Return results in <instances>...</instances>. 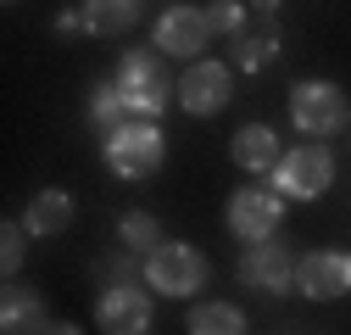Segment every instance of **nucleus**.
I'll use <instances>...</instances> for the list:
<instances>
[{"label": "nucleus", "instance_id": "obj_12", "mask_svg": "<svg viewBox=\"0 0 351 335\" xmlns=\"http://www.w3.org/2000/svg\"><path fill=\"white\" fill-rule=\"evenodd\" d=\"M51 319H45V302H39V290H23V285H6V297H0V330L6 335H39Z\"/></svg>", "mask_w": 351, "mask_h": 335}, {"label": "nucleus", "instance_id": "obj_17", "mask_svg": "<svg viewBox=\"0 0 351 335\" xmlns=\"http://www.w3.org/2000/svg\"><path fill=\"white\" fill-rule=\"evenodd\" d=\"M190 335H245V319L229 302H195L190 308Z\"/></svg>", "mask_w": 351, "mask_h": 335}, {"label": "nucleus", "instance_id": "obj_18", "mask_svg": "<svg viewBox=\"0 0 351 335\" xmlns=\"http://www.w3.org/2000/svg\"><path fill=\"white\" fill-rule=\"evenodd\" d=\"M90 123L101 129V140H106V135H117L123 123H134V112H128V101H123L117 84H101V90L90 95Z\"/></svg>", "mask_w": 351, "mask_h": 335}, {"label": "nucleus", "instance_id": "obj_6", "mask_svg": "<svg viewBox=\"0 0 351 335\" xmlns=\"http://www.w3.org/2000/svg\"><path fill=\"white\" fill-rule=\"evenodd\" d=\"M279 218H285V201H279V190L245 185V190H234V196H229V229H234L245 246H256V240H274V235H279Z\"/></svg>", "mask_w": 351, "mask_h": 335}, {"label": "nucleus", "instance_id": "obj_21", "mask_svg": "<svg viewBox=\"0 0 351 335\" xmlns=\"http://www.w3.org/2000/svg\"><path fill=\"white\" fill-rule=\"evenodd\" d=\"M140 268H145L140 251H123V257H106V263L95 268V279H101V290H117V285H134Z\"/></svg>", "mask_w": 351, "mask_h": 335}, {"label": "nucleus", "instance_id": "obj_16", "mask_svg": "<svg viewBox=\"0 0 351 335\" xmlns=\"http://www.w3.org/2000/svg\"><path fill=\"white\" fill-rule=\"evenodd\" d=\"M145 0H84V34H123L140 23Z\"/></svg>", "mask_w": 351, "mask_h": 335}, {"label": "nucleus", "instance_id": "obj_8", "mask_svg": "<svg viewBox=\"0 0 351 335\" xmlns=\"http://www.w3.org/2000/svg\"><path fill=\"white\" fill-rule=\"evenodd\" d=\"M234 95V67L223 62H195L184 78H179V106L190 117H212V112H223Z\"/></svg>", "mask_w": 351, "mask_h": 335}, {"label": "nucleus", "instance_id": "obj_2", "mask_svg": "<svg viewBox=\"0 0 351 335\" xmlns=\"http://www.w3.org/2000/svg\"><path fill=\"white\" fill-rule=\"evenodd\" d=\"M145 279H151V290H167V297H195V290L206 285L201 246H190V240H162L151 257H145Z\"/></svg>", "mask_w": 351, "mask_h": 335}, {"label": "nucleus", "instance_id": "obj_7", "mask_svg": "<svg viewBox=\"0 0 351 335\" xmlns=\"http://www.w3.org/2000/svg\"><path fill=\"white\" fill-rule=\"evenodd\" d=\"M240 279H245L251 290H268V297H279V290L295 285V251H290L279 235L245 246V257H240Z\"/></svg>", "mask_w": 351, "mask_h": 335}, {"label": "nucleus", "instance_id": "obj_24", "mask_svg": "<svg viewBox=\"0 0 351 335\" xmlns=\"http://www.w3.org/2000/svg\"><path fill=\"white\" fill-rule=\"evenodd\" d=\"M39 335H84V330H78V324H67V319H51Z\"/></svg>", "mask_w": 351, "mask_h": 335}, {"label": "nucleus", "instance_id": "obj_15", "mask_svg": "<svg viewBox=\"0 0 351 335\" xmlns=\"http://www.w3.org/2000/svg\"><path fill=\"white\" fill-rule=\"evenodd\" d=\"M274 62H279V28H274V23L245 28V34L234 39V62H229V67H240V73H262V67H274Z\"/></svg>", "mask_w": 351, "mask_h": 335}, {"label": "nucleus", "instance_id": "obj_4", "mask_svg": "<svg viewBox=\"0 0 351 335\" xmlns=\"http://www.w3.org/2000/svg\"><path fill=\"white\" fill-rule=\"evenodd\" d=\"M106 168L117 179H145L162 168V135L156 123H123L117 135H106Z\"/></svg>", "mask_w": 351, "mask_h": 335}, {"label": "nucleus", "instance_id": "obj_9", "mask_svg": "<svg viewBox=\"0 0 351 335\" xmlns=\"http://www.w3.org/2000/svg\"><path fill=\"white\" fill-rule=\"evenodd\" d=\"M295 285L313 302H340L351 290V251H313V257H301Z\"/></svg>", "mask_w": 351, "mask_h": 335}, {"label": "nucleus", "instance_id": "obj_3", "mask_svg": "<svg viewBox=\"0 0 351 335\" xmlns=\"http://www.w3.org/2000/svg\"><path fill=\"white\" fill-rule=\"evenodd\" d=\"M274 185H279V196H295V201L324 196V190L335 185V157H329V146H295V151H285L279 168H274Z\"/></svg>", "mask_w": 351, "mask_h": 335}, {"label": "nucleus", "instance_id": "obj_20", "mask_svg": "<svg viewBox=\"0 0 351 335\" xmlns=\"http://www.w3.org/2000/svg\"><path fill=\"white\" fill-rule=\"evenodd\" d=\"M206 28L223 34V39H240L245 34V6H240V0H212V6H206Z\"/></svg>", "mask_w": 351, "mask_h": 335}, {"label": "nucleus", "instance_id": "obj_22", "mask_svg": "<svg viewBox=\"0 0 351 335\" xmlns=\"http://www.w3.org/2000/svg\"><path fill=\"white\" fill-rule=\"evenodd\" d=\"M0 268H6V274L23 268V224H6V229H0Z\"/></svg>", "mask_w": 351, "mask_h": 335}, {"label": "nucleus", "instance_id": "obj_11", "mask_svg": "<svg viewBox=\"0 0 351 335\" xmlns=\"http://www.w3.org/2000/svg\"><path fill=\"white\" fill-rule=\"evenodd\" d=\"M206 39H212V28H206L201 6H167L156 17V51H167V56H201Z\"/></svg>", "mask_w": 351, "mask_h": 335}, {"label": "nucleus", "instance_id": "obj_23", "mask_svg": "<svg viewBox=\"0 0 351 335\" xmlns=\"http://www.w3.org/2000/svg\"><path fill=\"white\" fill-rule=\"evenodd\" d=\"M245 6L262 17V23H274V12H279V0H245Z\"/></svg>", "mask_w": 351, "mask_h": 335}, {"label": "nucleus", "instance_id": "obj_19", "mask_svg": "<svg viewBox=\"0 0 351 335\" xmlns=\"http://www.w3.org/2000/svg\"><path fill=\"white\" fill-rule=\"evenodd\" d=\"M117 235H123V246H128V251H140V257H151V251L162 246V229H156V218H151V213H123Z\"/></svg>", "mask_w": 351, "mask_h": 335}, {"label": "nucleus", "instance_id": "obj_13", "mask_svg": "<svg viewBox=\"0 0 351 335\" xmlns=\"http://www.w3.org/2000/svg\"><path fill=\"white\" fill-rule=\"evenodd\" d=\"M234 168H245V174H274L279 168V140H274V129H262V123H251V129H240L234 135Z\"/></svg>", "mask_w": 351, "mask_h": 335}, {"label": "nucleus", "instance_id": "obj_14", "mask_svg": "<svg viewBox=\"0 0 351 335\" xmlns=\"http://www.w3.org/2000/svg\"><path fill=\"white\" fill-rule=\"evenodd\" d=\"M73 224V196L67 190H39L28 201V213H23V229L28 235H62Z\"/></svg>", "mask_w": 351, "mask_h": 335}, {"label": "nucleus", "instance_id": "obj_10", "mask_svg": "<svg viewBox=\"0 0 351 335\" xmlns=\"http://www.w3.org/2000/svg\"><path fill=\"white\" fill-rule=\"evenodd\" d=\"M95 319H101V330H106V335H145V330H151V297H145L140 285L101 290Z\"/></svg>", "mask_w": 351, "mask_h": 335}, {"label": "nucleus", "instance_id": "obj_5", "mask_svg": "<svg viewBox=\"0 0 351 335\" xmlns=\"http://www.w3.org/2000/svg\"><path fill=\"white\" fill-rule=\"evenodd\" d=\"M290 117L301 135L313 140H329L346 129V95L335 90V84H295L290 90Z\"/></svg>", "mask_w": 351, "mask_h": 335}, {"label": "nucleus", "instance_id": "obj_1", "mask_svg": "<svg viewBox=\"0 0 351 335\" xmlns=\"http://www.w3.org/2000/svg\"><path fill=\"white\" fill-rule=\"evenodd\" d=\"M117 90L128 101V112H134V123H156L162 106H167V73L156 62V51H123L117 62Z\"/></svg>", "mask_w": 351, "mask_h": 335}]
</instances>
